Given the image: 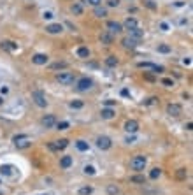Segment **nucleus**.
<instances>
[{
  "label": "nucleus",
  "mask_w": 193,
  "mask_h": 195,
  "mask_svg": "<svg viewBox=\"0 0 193 195\" xmlns=\"http://www.w3.org/2000/svg\"><path fill=\"white\" fill-rule=\"evenodd\" d=\"M146 163H148V158L144 155H137L132 158V162H130V169L132 171H144V167H146Z\"/></svg>",
  "instance_id": "1"
},
{
  "label": "nucleus",
  "mask_w": 193,
  "mask_h": 195,
  "mask_svg": "<svg viewBox=\"0 0 193 195\" xmlns=\"http://www.w3.org/2000/svg\"><path fill=\"white\" fill-rule=\"evenodd\" d=\"M56 81L61 84H72L76 81V76L72 72H58L56 74Z\"/></svg>",
  "instance_id": "2"
},
{
  "label": "nucleus",
  "mask_w": 193,
  "mask_h": 195,
  "mask_svg": "<svg viewBox=\"0 0 193 195\" xmlns=\"http://www.w3.org/2000/svg\"><path fill=\"white\" fill-rule=\"evenodd\" d=\"M32 100L35 102V106H39V107H46V106H48V98H46V95H44L42 92H39V90L32 92Z\"/></svg>",
  "instance_id": "3"
},
{
  "label": "nucleus",
  "mask_w": 193,
  "mask_h": 195,
  "mask_svg": "<svg viewBox=\"0 0 193 195\" xmlns=\"http://www.w3.org/2000/svg\"><path fill=\"white\" fill-rule=\"evenodd\" d=\"M91 86H93V79L90 78H81L77 81V90L79 92H88Z\"/></svg>",
  "instance_id": "4"
},
{
  "label": "nucleus",
  "mask_w": 193,
  "mask_h": 195,
  "mask_svg": "<svg viewBox=\"0 0 193 195\" xmlns=\"http://www.w3.org/2000/svg\"><path fill=\"white\" fill-rule=\"evenodd\" d=\"M96 146L100 150H109L113 146V141H111V137H107V136H100V137H96Z\"/></svg>",
  "instance_id": "5"
},
{
  "label": "nucleus",
  "mask_w": 193,
  "mask_h": 195,
  "mask_svg": "<svg viewBox=\"0 0 193 195\" xmlns=\"http://www.w3.org/2000/svg\"><path fill=\"white\" fill-rule=\"evenodd\" d=\"M40 123H42V127H46V128H53V127L56 125V118H55V114H46V116H42Z\"/></svg>",
  "instance_id": "6"
},
{
  "label": "nucleus",
  "mask_w": 193,
  "mask_h": 195,
  "mask_svg": "<svg viewBox=\"0 0 193 195\" xmlns=\"http://www.w3.org/2000/svg\"><path fill=\"white\" fill-rule=\"evenodd\" d=\"M181 113H183V107H181L179 104H169V106H167V114H169V116L175 118V116H179Z\"/></svg>",
  "instance_id": "7"
},
{
  "label": "nucleus",
  "mask_w": 193,
  "mask_h": 195,
  "mask_svg": "<svg viewBox=\"0 0 193 195\" xmlns=\"http://www.w3.org/2000/svg\"><path fill=\"white\" fill-rule=\"evenodd\" d=\"M107 30H109V34H119V32H123V25L121 23H118V21H109L107 23Z\"/></svg>",
  "instance_id": "8"
},
{
  "label": "nucleus",
  "mask_w": 193,
  "mask_h": 195,
  "mask_svg": "<svg viewBox=\"0 0 193 195\" xmlns=\"http://www.w3.org/2000/svg\"><path fill=\"white\" fill-rule=\"evenodd\" d=\"M32 62H34L35 65H46V63L49 62V56L44 55V53H37V55L32 56Z\"/></svg>",
  "instance_id": "9"
},
{
  "label": "nucleus",
  "mask_w": 193,
  "mask_h": 195,
  "mask_svg": "<svg viewBox=\"0 0 193 195\" xmlns=\"http://www.w3.org/2000/svg\"><path fill=\"white\" fill-rule=\"evenodd\" d=\"M125 130H126L128 134H135V132L139 130V121H137V119H128V121L125 123Z\"/></svg>",
  "instance_id": "10"
},
{
  "label": "nucleus",
  "mask_w": 193,
  "mask_h": 195,
  "mask_svg": "<svg viewBox=\"0 0 193 195\" xmlns=\"http://www.w3.org/2000/svg\"><path fill=\"white\" fill-rule=\"evenodd\" d=\"M46 32L51 34V35H55V34H61V32H63V25H60V23L48 25V26H46Z\"/></svg>",
  "instance_id": "11"
},
{
  "label": "nucleus",
  "mask_w": 193,
  "mask_h": 195,
  "mask_svg": "<svg viewBox=\"0 0 193 195\" xmlns=\"http://www.w3.org/2000/svg\"><path fill=\"white\" fill-rule=\"evenodd\" d=\"M121 44H123L126 49H135V48L139 46V40L132 39V37H125V39L121 40Z\"/></svg>",
  "instance_id": "12"
},
{
  "label": "nucleus",
  "mask_w": 193,
  "mask_h": 195,
  "mask_svg": "<svg viewBox=\"0 0 193 195\" xmlns=\"http://www.w3.org/2000/svg\"><path fill=\"white\" fill-rule=\"evenodd\" d=\"M113 40H114V35H113V34H109V32H104V34H100V42H102V44H105V46H111V44H113Z\"/></svg>",
  "instance_id": "13"
},
{
  "label": "nucleus",
  "mask_w": 193,
  "mask_h": 195,
  "mask_svg": "<svg viewBox=\"0 0 193 195\" xmlns=\"http://www.w3.org/2000/svg\"><path fill=\"white\" fill-rule=\"evenodd\" d=\"M70 165H72V156L65 155V156L60 158V167H61V169H69Z\"/></svg>",
  "instance_id": "14"
},
{
  "label": "nucleus",
  "mask_w": 193,
  "mask_h": 195,
  "mask_svg": "<svg viewBox=\"0 0 193 195\" xmlns=\"http://www.w3.org/2000/svg\"><path fill=\"white\" fill-rule=\"evenodd\" d=\"M128 32H130L128 37H132V39H135V40H140L142 37H144V32L139 30V26H137V28H132V30H128Z\"/></svg>",
  "instance_id": "15"
},
{
  "label": "nucleus",
  "mask_w": 193,
  "mask_h": 195,
  "mask_svg": "<svg viewBox=\"0 0 193 195\" xmlns=\"http://www.w3.org/2000/svg\"><path fill=\"white\" fill-rule=\"evenodd\" d=\"M100 116L104 118V119H111V118L116 116V113H114V109H111V107H105V109H102V111H100Z\"/></svg>",
  "instance_id": "16"
},
{
  "label": "nucleus",
  "mask_w": 193,
  "mask_h": 195,
  "mask_svg": "<svg viewBox=\"0 0 193 195\" xmlns=\"http://www.w3.org/2000/svg\"><path fill=\"white\" fill-rule=\"evenodd\" d=\"M0 46H2V49H5V51H14V49H18V44H14L12 40H4Z\"/></svg>",
  "instance_id": "17"
},
{
  "label": "nucleus",
  "mask_w": 193,
  "mask_h": 195,
  "mask_svg": "<svg viewBox=\"0 0 193 195\" xmlns=\"http://www.w3.org/2000/svg\"><path fill=\"white\" fill-rule=\"evenodd\" d=\"M14 144H16V148H19V150H26V148L32 146V142L28 141V137H26V139H21V141H16Z\"/></svg>",
  "instance_id": "18"
},
{
  "label": "nucleus",
  "mask_w": 193,
  "mask_h": 195,
  "mask_svg": "<svg viewBox=\"0 0 193 195\" xmlns=\"http://www.w3.org/2000/svg\"><path fill=\"white\" fill-rule=\"evenodd\" d=\"M77 56H79V58H90V49L84 48V46L77 48Z\"/></svg>",
  "instance_id": "19"
},
{
  "label": "nucleus",
  "mask_w": 193,
  "mask_h": 195,
  "mask_svg": "<svg viewBox=\"0 0 193 195\" xmlns=\"http://www.w3.org/2000/svg\"><path fill=\"white\" fill-rule=\"evenodd\" d=\"M14 167L12 165H0V174L2 176H12Z\"/></svg>",
  "instance_id": "20"
},
{
  "label": "nucleus",
  "mask_w": 193,
  "mask_h": 195,
  "mask_svg": "<svg viewBox=\"0 0 193 195\" xmlns=\"http://www.w3.org/2000/svg\"><path fill=\"white\" fill-rule=\"evenodd\" d=\"M130 183H135V185H144V183H146V177H144L142 174H135V176L130 177Z\"/></svg>",
  "instance_id": "21"
},
{
  "label": "nucleus",
  "mask_w": 193,
  "mask_h": 195,
  "mask_svg": "<svg viewBox=\"0 0 193 195\" xmlns=\"http://www.w3.org/2000/svg\"><path fill=\"white\" fill-rule=\"evenodd\" d=\"M125 28H126V30L137 28V20H135V18H126V20H125Z\"/></svg>",
  "instance_id": "22"
},
{
  "label": "nucleus",
  "mask_w": 193,
  "mask_h": 195,
  "mask_svg": "<svg viewBox=\"0 0 193 195\" xmlns=\"http://www.w3.org/2000/svg\"><path fill=\"white\" fill-rule=\"evenodd\" d=\"M95 16H96V18H105V16H107V9H105V7L96 5V7H95Z\"/></svg>",
  "instance_id": "23"
},
{
  "label": "nucleus",
  "mask_w": 193,
  "mask_h": 195,
  "mask_svg": "<svg viewBox=\"0 0 193 195\" xmlns=\"http://www.w3.org/2000/svg\"><path fill=\"white\" fill-rule=\"evenodd\" d=\"M55 146L56 150H65L69 146V139H60V141H55Z\"/></svg>",
  "instance_id": "24"
},
{
  "label": "nucleus",
  "mask_w": 193,
  "mask_h": 195,
  "mask_svg": "<svg viewBox=\"0 0 193 195\" xmlns=\"http://www.w3.org/2000/svg\"><path fill=\"white\" fill-rule=\"evenodd\" d=\"M70 11H72L76 16H81V14H83V5H81V4H72Z\"/></svg>",
  "instance_id": "25"
},
{
  "label": "nucleus",
  "mask_w": 193,
  "mask_h": 195,
  "mask_svg": "<svg viewBox=\"0 0 193 195\" xmlns=\"http://www.w3.org/2000/svg\"><path fill=\"white\" fill-rule=\"evenodd\" d=\"M67 67H69V63H67V62H56V63H53V65H51V69H53V70H60V69H67Z\"/></svg>",
  "instance_id": "26"
},
{
  "label": "nucleus",
  "mask_w": 193,
  "mask_h": 195,
  "mask_svg": "<svg viewBox=\"0 0 193 195\" xmlns=\"http://www.w3.org/2000/svg\"><path fill=\"white\" fill-rule=\"evenodd\" d=\"M76 148L79 151H88V142H84V141H76Z\"/></svg>",
  "instance_id": "27"
},
{
  "label": "nucleus",
  "mask_w": 193,
  "mask_h": 195,
  "mask_svg": "<svg viewBox=\"0 0 193 195\" xmlns=\"http://www.w3.org/2000/svg\"><path fill=\"white\" fill-rule=\"evenodd\" d=\"M105 65H107V67H116V65H118V58H116V56H107V58H105Z\"/></svg>",
  "instance_id": "28"
},
{
  "label": "nucleus",
  "mask_w": 193,
  "mask_h": 195,
  "mask_svg": "<svg viewBox=\"0 0 193 195\" xmlns=\"http://www.w3.org/2000/svg\"><path fill=\"white\" fill-rule=\"evenodd\" d=\"M160 176H162V169H158V167L151 169V172H149V177H151V179H158Z\"/></svg>",
  "instance_id": "29"
},
{
  "label": "nucleus",
  "mask_w": 193,
  "mask_h": 195,
  "mask_svg": "<svg viewBox=\"0 0 193 195\" xmlns=\"http://www.w3.org/2000/svg\"><path fill=\"white\" fill-rule=\"evenodd\" d=\"M93 194V186H83L79 188V195H91Z\"/></svg>",
  "instance_id": "30"
},
{
  "label": "nucleus",
  "mask_w": 193,
  "mask_h": 195,
  "mask_svg": "<svg viewBox=\"0 0 193 195\" xmlns=\"http://www.w3.org/2000/svg\"><path fill=\"white\" fill-rule=\"evenodd\" d=\"M158 53H163V55H167V53H170V46H167V44H160L158 48Z\"/></svg>",
  "instance_id": "31"
},
{
  "label": "nucleus",
  "mask_w": 193,
  "mask_h": 195,
  "mask_svg": "<svg viewBox=\"0 0 193 195\" xmlns=\"http://www.w3.org/2000/svg\"><path fill=\"white\" fill-rule=\"evenodd\" d=\"M186 176H188V171H186V169H179V171L175 172V177H177V179H181V181H183V179H186Z\"/></svg>",
  "instance_id": "32"
},
{
  "label": "nucleus",
  "mask_w": 193,
  "mask_h": 195,
  "mask_svg": "<svg viewBox=\"0 0 193 195\" xmlns=\"http://www.w3.org/2000/svg\"><path fill=\"white\" fill-rule=\"evenodd\" d=\"M137 67L139 69H154V63H149V62H140V63H137Z\"/></svg>",
  "instance_id": "33"
},
{
  "label": "nucleus",
  "mask_w": 193,
  "mask_h": 195,
  "mask_svg": "<svg viewBox=\"0 0 193 195\" xmlns=\"http://www.w3.org/2000/svg\"><path fill=\"white\" fill-rule=\"evenodd\" d=\"M107 194L109 195H118L119 194V188L114 186V185H109V186H107Z\"/></svg>",
  "instance_id": "34"
},
{
  "label": "nucleus",
  "mask_w": 193,
  "mask_h": 195,
  "mask_svg": "<svg viewBox=\"0 0 193 195\" xmlns=\"http://www.w3.org/2000/svg\"><path fill=\"white\" fill-rule=\"evenodd\" d=\"M83 106H84L83 100H72V102H70V107H72V109H81Z\"/></svg>",
  "instance_id": "35"
},
{
  "label": "nucleus",
  "mask_w": 193,
  "mask_h": 195,
  "mask_svg": "<svg viewBox=\"0 0 193 195\" xmlns=\"http://www.w3.org/2000/svg\"><path fill=\"white\" fill-rule=\"evenodd\" d=\"M55 127H56L58 130H67V128H69V123H67V121H56Z\"/></svg>",
  "instance_id": "36"
},
{
  "label": "nucleus",
  "mask_w": 193,
  "mask_h": 195,
  "mask_svg": "<svg viewBox=\"0 0 193 195\" xmlns=\"http://www.w3.org/2000/svg\"><path fill=\"white\" fill-rule=\"evenodd\" d=\"M95 172H96V171H95V167H93V165H86V167H84V174L93 176Z\"/></svg>",
  "instance_id": "37"
},
{
  "label": "nucleus",
  "mask_w": 193,
  "mask_h": 195,
  "mask_svg": "<svg viewBox=\"0 0 193 195\" xmlns=\"http://www.w3.org/2000/svg\"><path fill=\"white\" fill-rule=\"evenodd\" d=\"M162 84H165L167 88H172V86H174V81H172V79H169V78H163V79H162Z\"/></svg>",
  "instance_id": "38"
},
{
  "label": "nucleus",
  "mask_w": 193,
  "mask_h": 195,
  "mask_svg": "<svg viewBox=\"0 0 193 195\" xmlns=\"http://www.w3.org/2000/svg\"><path fill=\"white\" fill-rule=\"evenodd\" d=\"M53 16H55V14H53L51 11H44V12H42V18H44V20H53Z\"/></svg>",
  "instance_id": "39"
},
{
  "label": "nucleus",
  "mask_w": 193,
  "mask_h": 195,
  "mask_svg": "<svg viewBox=\"0 0 193 195\" xmlns=\"http://www.w3.org/2000/svg\"><path fill=\"white\" fill-rule=\"evenodd\" d=\"M107 4H109L111 7H118V5H119V0H107Z\"/></svg>",
  "instance_id": "40"
},
{
  "label": "nucleus",
  "mask_w": 193,
  "mask_h": 195,
  "mask_svg": "<svg viewBox=\"0 0 193 195\" xmlns=\"http://www.w3.org/2000/svg\"><path fill=\"white\" fill-rule=\"evenodd\" d=\"M88 4H90V5H93V7H96V5H100V4H102V0H88Z\"/></svg>",
  "instance_id": "41"
},
{
  "label": "nucleus",
  "mask_w": 193,
  "mask_h": 195,
  "mask_svg": "<svg viewBox=\"0 0 193 195\" xmlns=\"http://www.w3.org/2000/svg\"><path fill=\"white\" fill-rule=\"evenodd\" d=\"M114 104H116V102H114V100H111V98H107V100H105V106H107V107H113Z\"/></svg>",
  "instance_id": "42"
},
{
  "label": "nucleus",
  "mask_w": 193,
  "mask_h": 195,
  "mask_svg": "<svg viewBox=\"0 0 193 195\" xmlns=\"http://www.w3.org/2000/svg\"><path fill=\"white\" fill-rule=\"evenodd\" d=\"M144 4H146V5H148V7H149V9H154V7H156V5H154L153 2H151V0H146V2H144Z\"/></svg>",
  "instance_id": "43"
},
{
  "label": "nucleus",
  "mask_w": 193,
  "mask_h": 195,
  "mask_svg": "<svg viewBox=\"0 0 193 195\" xmlns=\"http://www.w3.org/2000/svg\"><path fill=\"white\" fill-rule=\"evenodd\" d=\"M156 100H158V98H156V97H151V98H149V100H148V102H146V104H148V106H151V104H154Z\"/></svg>",
  "instance_id": "44"
},
{
  "label": "nucleus",
  "mask_w": 193,
  "mask_h": 195,
  "mask_svg": "<svg viewBox=\"0 0 193 195\" xmlns=\"http://www.w3.org/2000/svg\"><path fill=\"white\" fill-rule=\"evenodd\" d=\"M48 148H49V150H51V151H58V150H56V146H55V144H53V142H49V144H48Z\"/></svg>",
  "instance_id": "45"
},
{
  "label": "nucleus",
  "mask_w": 193,
  "mask_h": 195,
  "mask_svg": "<svg viewBox=\"0 0 193 195\" xmlns=\"http://www.w3.org/2000/svg\"><path fill=\"white\" fill-rule=\"evenodd\" d=\"M134 141H135L134 137H126V139H125V142H126V144H132Z\"/></svg>",
  "instance_id": "46"
},
{
  "label": "nucleus",
  "mask_w": 193,
  "mask_h": 195,
  "mask_svg": "<svg viewBox=\"0 0 193 195\" xmlns=\"http://www.w3.org/2000/svg\"><path fill=\"white\" fill-rule=\"evenodd\" d=\"M160 26H162V30H165V32H167V30H169V25H167V23H162V25H160Z\"/></svg>",
  "instance_id": "47"
},
{
  "label": "nucleus",
  "mask_w": 193,
  "mask_h": 195,
  "mask_svg": "<svg viewBox=\"0 0 193 195\" xmlns=\"http://www.w3.org/2000/svg\"><path fill=\"white\" fill-rule=\"evenodd\" d=\"M183 63H184V65H190V63H192V60H190V58H184V60H183Z\"/></svg>",
  "instance_id": "48"
},
{
  "label": "nucleus",
  "mask_w": 193,
  "mask_h": 195,
  "mask_svg": "<svg viewBox=\"0 0 193 195\" xmlns=\"http://www.w3.org/2000/svg\"><path fill=\"white\" fill-rule=\"evenodd\" d=\"M2 104H4V97H0V106H2Z\"/></svg>",
  "instance_id": "49"
}]
</instances>
